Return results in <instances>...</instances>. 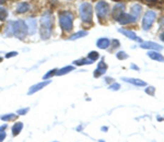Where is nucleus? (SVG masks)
<instances>
[{
    "instance_id": "obj_5",
    "label": "nucleus",
    "mask_w": 164,
    "mask_h": 142,
    "mask_svg": "<svg viewBox=\"0 0 164 142\" xmlns=\"http://www.w3.org/2000/svg\"><path fill=\"white\" fill-rule=\"evenodd\" d=\"M155 18H156V13L154 11H147L143 16V19H142V29L143 30H149L151 26H152L153 22L155 21Z\"/></svg>"
},
{
    "instance_id": "obj_30",
    "label": "nucleus",
    "mask_w": 164,
    "mask_h": 142,
    "mask_svg": "<svg viewBox=\"0 0 164 142\" xmlns=\"http://www.w3.org/2000/svg\"><path fill=\"white\" fill-rule=\"evenodd\" d=\"M16 55H18V52H8V54L5 55V58H11V57H15Z\"/></svg>"
},
{
    "instance_id": "obj_38",
    "label": "nucleus",
    "mask_w": 164,
    "mask_h": 142,
    "mask_svg": "<svg viewBox=\"0 0 164 142\" xmlns=\"http://www.w3.org/2000/svg\"><path fill=\"white\" fill-rule=\"evenodd\" d=\"M149 1H155V0H149Z\"/></svg>"
},
{
    "instance_id": "obj_26",
    "label": "nucleus",
    "mask_w": 164,
    "mask_h": 142,
    "mask_svg": "<svg viewBox=\"0 0 164 142\" xmlns=\"http://www.w3.org/2000/svg\"><path fill=\"white\" fill-rule=\"evenodd\" d=\"M56 72H57V69H53V70H50L49 72H47V73L43 76V79L47 80V79H49V78H52L53 76H55V74H56Z\"/></svg>"
},
{
    "instance_id": "obj_21",
    "label": "nucleus",
    "mask_w": 164,
    "mask_h": 142,
    "mask_svg": "<svg viewBox=\"0 0 164 142\" xmlns=\"http://www.w3.org/2000/svg\"><path fill=\"white\" fill-rule=\"evenodd\" d=\"M87 31H80V32L76 33V34H73L72 36H70V37H69V39H70V41H74V39H78V38L84 37V36H87Z\"/></svg>"
},
{
    "instance_id": "obj_9",
    "label": "nucleus",
    "mask_w": 164,
    "mask_h": 142,
    "mask_svg": "<svg viewBox=\"0 0 164 142\" xmlns=\"http://www.w3.org/2000/svg\"><path fill=\"white\" fill-rule=\"evenodd\" d=\"M27 26V33L30 35H34L36 33V20L33 19V18H30V19H26L25 21Z\"/></svg>"
},
{
    "instance_id": "obj_17",
    "label": "nucleus",
    "mask_w": 164,
    "mask_h": 142,
    "mask_svg": "<svg viewBox=\"0 0 164 142\" xmlns=\"http://www.w3.org/2000/svg\"><path fill=\"white\" fill-rule=\"evenodd\" d=\"M148 56L151 58V59L153 60H156V61H161V63H163L164 61V57L162 56L160 52H155V50H152V52H148Z\"/></svg>"
},
{
    "instance_id": "obj_19",
    "label": "nucleus",
    "mask_w": 164,
    "mask_h": 142,
    "mask_svg": "<svg viewBox=\"0 0 164 142\" xmlns=\"http://www.w3.org/2000/svg\"><path fill=\"white\" fill-rule=\"evenodd\" d=\"M73 70H74L73 66H67V67H63V68L57 70L56 76H63V74H67V73H69L70 71H73Z\"/></svg>"
},
{
    "instance_id": "obj_23",
    "label": "nucleus",
    "mask_w": 164,
    "mask_h": 142,
    "mask_svg": "<svg viewBox=\"0 0 164 142\" xmlns=\"http://www.w3.org/2000/svg\"><path fill=\"white\" fill-rule=\"evenodd\" d=\"M8 18V11L5 10V8L0 7V21H5Z\"/></svg>"
},
{
    "instance_id": "obj_18",
    "label": "nucleus",
    "mask_w": 164,
    "mask_h": 142,
    "mask_svg": "<svg viewBox=\"0 0 164 142\" xmlns=\"http://www.w3.org/2000/svg\"><path fill=\"white\" fill-rule=\"evenodd\" d=\"M96 46L101 49L107 48V47L109 46V39L108 38H105V37L100 38V39H97V42H96Z\"/></svg>"
},
{
    "instance_id": "obj_13",
    "label": "nucleus",
    "mask_w": 164,
    "mask_h": 142,
    "mask_svg": "<svg viewBox=\"0 0 164 142\" xmlns=\"http://www.w3.org/2000/svg\"><path fill=\"white\" fill-rule=\"evenodd\" d=\"M119 32L123 33L124 35L127 36V37L130 38V39H132V41H137V42H139V43H142V39L138 37L135 32H131V31H127V30H123V29H120Z\"/></svg>"
},
{
    "instance_id": "obj_29",
    "label": "nucleus",
    "mask_w": 164,
    "mask_h": 142,
    "mask_svg": "<svg viewBox=\"0 0 164 142\" xmlns=\"http://www.w3.org/2000/svg\"><path fill=\"white\" fill-rule=\"evenodd\" d=\"M154 91H155V89L153 86H150V87H148L147 90H145V93L147 94H149V95H154Z\"/></svg>"
},
{
    "instance_id": "obj_6",
    "label": "nucleus",
    "mask_w": 164,
    "mask_h": 142,
    "mask_svg": "<svg viewBox=\"0 0 164 142\" xmlns=\"http://www.w3.org/2000/svg\"><path fill=\"white\" fill-rule=\"evenodd\" d=\"M96 14L100 19H104V18H106L107 14L109 13V7L107 5V2L105 1H98L96 3Z\"/></svg>"
},
{
    "instance_id": "obj_7",
    "label": "nucleus",
    "mask_w": 164,
    "mask_h": 142,
    "mask_svg": "<svg viewBox=\"0 0 164 142\" xmlns=\"http://www.w3.org/2000/svg\"><path fill=\"white\" fill-rule=\"evenodd\" d=\"M136 20L137 19H135L130 13H125V12H124L123 14H120V15L118 16V19L116 20V21H117L118 23H120V24L126 25V24H129V23H132V22H135Z\"/></svg>"
},
{
    "instance_id": "obj_3",
    "label": "nucleus",
    "mask_w": 164,
    "mask_h": 142,
    "mask_svg": "<svg viewBox=\"0 0 164 142\" xmlns=\"http://www.w3.org/2000/svg\"><path fill=\"white\" fill-rule=\"evenodd\" d=\"M59 24L63 31H71L73 27V15L70 11H63L59 14Z\"/></svg>"
},
{
    "instance_id": "obj_8",
    "label": "nucleus",
    "mask_w": 164,
    "mask_h": 142,
    "mask_svg": "<svg viewBox=\"0 0 164 142\" xmlns=\"http://www.w3.org/2000/svg\"><path fill=\"white\" fill-rule=\"evenodd\" d=\"M140 47L145 49H153V50H155V52L163 49V47H162L161 45H158V44L154 43V42H142Z\"/></svg>"
},
{
    "instance_id": "obj_34",
    "label": "nucleus",
    "mask_w": 164,
    "mask_h": 142,
    "mask_svg": "<svg viewBox=\"0 0 164 142\" xmlns=\"http://www.w3.org/2000/svg\"><path fill=\"white\" fill-rule=\"evenodd\" d=\"M160 38H161L162 41H163V42H164V32H163V33H162L161 35H160Z\"/></svg>"
},
{
    "instance_id": "obj_35",
    "label": "nucleus",
    "mask_w": 164,
    "mask_h": 142,
    "mask_svg": "<svg viewBox=\"0 0 164 142\" xmlns=\"http://www.w3.org/2000/svg\"><path fill=\"white\" fill-rule=\"evenodd\" d=\"M105 81H106V82H112L113 79H111V78H106V79H105Z\"/></svg>"
},
{
    "instance_id": "obj_1",
    "label": "nucleus",
    "mask_w": 164,
    "mask_h": 142,
    "mask_svg": "<svg viewBox=\"0 0 164 142\" xmlns=\"http://www.w3.org/2000/svg\"><path fill=\"white\" fill-rule=\"evenodd\" d=\"M27 33V26L25 21L23 20H18V21H10L7 25V29L5 31V37H9L11 35H14L15 37L24 38Z\"/></svg>"
},
{
    "instance_id": "obj_37",
    "label": "nucleus",
    "mask_w": 164,
    "mask_h": 142,
    "mask_svg": "<svg viewBox=\"0 0 164 142\" xmlns=\"http://www.w3.org/2000/svg\"><path fill=\"white\" fill-rule=\"evenodd\" d=\"M1 61H2V58H1V57H0V63H1Z\"/></svg>"
},
{
    "instance_id": "obj_4",
    "label": "nucleus",
    "mask_w": 164,
    "mask_h": 142,
    "mask_svg": "<svg viewBox=\"0 0 164 142\" xmlns=\"http://www.w3.org/2000/svg\"><path fill=\"white\" fill-rule=\"evenodd\" d=\"M79 13L80 18L83 22H91L92 21V16H93V8L91 3L84 2L80 5L79 8Z\"/></svg>"
},
{
    "instance_id": "obj_15",
    "label": "nucleus",
    "mask_w": 164,
    "mask_h": 142,
    "mask_svg": "<svg viewBox=\"0 0 164 142\" xmlns=\"http://www.w3.org/2000/svg\"><path fill=\"white\" fill-rule=\"evenodd\" d=\"M30 10V5L27 2H20L16 5V13H25Z\"/></svg>"
},
{
    "instance_id": "obj_25",
    "label": "nucleus",
    "mask_w": 164,
    "mask_h": 142,
    "mask_svg": "<svg viewBox=\"0 0 164 142\" xmlns=\"http://www.w3.org/2000/svg\"><path fill=\"white\" fill-rule=\"evenodd\" d=\"M87 57H89V59L90 60H92V61H95L96 59H98L100 55H98L97 52H91L90 54L87 55Z\"/></svg>"
},
{
    "instance_id": "obj_31",
    "label": "nucleus",
    "mask_w": 164,
    "mask_h": 142,
    "mask_svg": "<svg viewBox=\"0 0 164 142\" xmlns=\"http://www.w3.org/2000/svg\"><path fill=\"white\" fill-rule=\"evenodd\" d=\"M29 109L30 108H23V109H19L18 110V115H25L27 112H29Z\"/></svg>"
},
{
    "instance_id": "obj_32",
    "label": "nucleus",
    "mask_w": 164,
    "mask_h": 142,
    "mask_svg": "<svg viewBox=\"0 0 164 142\" xmlns=\"http://www.w3.org/2000/svg\"><path fill=\"white\" fill-rule=\"evenodd\" d=\"M5 136H7V134H5V131H3V130H1V129H0V142H2L3 140H5Z\"/></svg>"
},
{
    "instance_id": "obj_36",
    "label": "nucleus",
    "mask_w": 164,
    "mask_h": 142,
    "mask_svg": "<svg viewBox=\"0 0 164 142\" xmlns=\"http://www.w3.org/2000/svg\"><path fill=\"white\" fill-rule=\"evenodd\" d=\"M102 130H103V131H107V128H106V127H102Z\"/></svg>"
},
{
    "instance_id": "obj_16",
    "label": "nucleus",
    "mask_w": 164,
    "mask_h": 142,
    "mask_svg": "<svg viewBox=\"0 0 164 142\" xmlns=\"http://www.w3.org/2000/svg\"><path fill=\"white\" fill-rule=\"evenodd\" d=\"M141 10H142L141 5H132V7H131L130 14L134 16L135 19H138V18H139V15H140V13H141Z\"/></svg>"
},
{
    "instance_id": "obj_39",
    "label": "nucleus",
    "mask_w": 164,
    "mask_h": 142,
    "mask_svg": "<svg viewBox=\"0 0 164 142\" xmlns=\"http://www.w3.org/2000/svg\"><path fill=\"white\" fill-rule=\"evenodd\" d=\"M100 142H104V141H102V140H101V141H100Z\"/></svg>"
},
{
    "instance_id": "obj_2",
    "label": "nucleus",
    "mask_w": 164,
    "mask_h": 142,
    "mask_svg": "<svg viewBox=\"0 0 164 142\" xmlns=\"http://www.w3.org/2000/svg\"><path fill=\"white\" fill-rule=\"evenodd\" d=\"M54 18L50 12H45L41 19V36L43 39H48L52 35Z\"/></svg>"
},
{
    "instance_id": "obj_33",
    "label": "nucleus",
    "mask_w": 164,
    "mask_h": 142,
    "mask_svg": "<svg viewBox=\"0 0 164 142\" xmlns=\"http://www.w3.org/2000/svg\"><path fill=\"white\" fill-rule=\"evenodd\" d=\"M113 44H114L113 46H114L115 48H117V47H119V41H118V39H114V41H113Z\"/></svg>"
},
{
    "instance_id": "obj_20",
    "label": "nucleus",
    "mask_w": 164,
    "mask_h": 142,
    "mask_svg": "<svg viewBox=\"0 0 164 142\" xmlns=\"http://www.w3.org/2000/svg\"><path fill=\"white\" fill-rule=\"evenodd\" d=\"M22 128H23V123H14V126L12 127V134H13V136H18V134L21 132Z\"/></svg>"
},
{
    "instance_id": "obj_10",
    "label": "nucleus",
    "mask_w": 164,
    "mask_h": 142,
    "mask_svg": "<svg viewBox=\"0 0 164 142\" xmlns=\"http://www.w3.org/2000/svg\"><path fill=\"white\" fill-rule=\"evenodd\" d=\"M106 70H107V65L104 63V60H101L97 65V68H96L95 71H94V76H95V78H98L101 74L105 73Z\"/></svg>"
},
{
    "instance_id": "obj_27",
    "label": "nucleus",
    "mask_w": 164,
    "mask_h": 142,
    "mask_svg": "<svg viewBox=\"0 0 164 142\" xmlns=\"http://www.w3.org/2000/svg\"><path fill=\"white\" fill-rule=\"evenodd\" d=\"M116 57H117L119 60H125V59H127V58H128V55L126 54L125 52H117V54H116Z\"/></svg>"
},
{
    "instance_id": "obj_14",
    "label": "nucleus",
    "mask_w": 164,
    "mask_h": 142,
    "mask_svg": "<svg viewBox=\"0 0 164 142\" xmlns=\"http://www.w3.org/2000/svg\"><path fill=\"white\" fill-rule=\"evenodd\" d=\"M123 80L125 82H128V83H131V84L137 85V86H145L147 83L145 81H142L140 79H135V78H123Z\"/></svg>"
},
{
    "instance_id": "obj_11",
    "label": "nucleus",
    "mask_w": 164,
    "mask_h": 142,
    "mask_svg": "<svg viewBox=\"0 0 164 142\" xmlns=\"http://www.w3.org/2000/svg\"><path fill=\"white\" fill-rule=\"evenodd\" d=\"M49 83H50V80H47V81H43V82H41V83H37V84L33 85V86L30 87V90H29V94H33V93L42 90V89H44L45 86H47Z\"/></svg>"
},
{
    "instance_id": "obj_24",
    "label": "nucleus",
    "mask_w": 164,
    "mask_h": 142,
    "mask_svg": "<svg viewBox=\"0 0 164 142\" xmlns=\"http://www.w3.org/2000/svg\"><path fill=\"white\" fill-rule=\"evenodd\" d=\"M19 115H13V114H9V115H5L1 117V120H5V121H8V120H13L18 117Z\"/></svg>"
},
{
    "instance_id": "obj_12",
    "label": "nucleus",
    "mask_w": 164,
    "mask_h": 142,
    "mask_svg": "<svg viewBox=\"0 0 164 142\" xmlns=\"http://www.w3.org/2000/svg\"><path fill=\"white\" fill-rule=\"evenodd\" d=\"M124 9H125V5H124V3H117V5H115L114 10H113V16H114L115 20H117L118 16L125 12Z\"/></svg>"
},
{
    "instance_id": "obj_22",
    "label": "nucleus",
    "mask_w": 164,
    "mask_h": 142,
    "mask_svg": "<svg viewBox=\"0 0 164 142\" xmlns=\"http://www.w3.org/2000/svg\"><path fill=\"white\" fill-rule=\"evenodd\" d=\"M73 63L76 66H83V65H91V63H93L92 60L90 59H80V60H76V61H73Z\"/></svg>"
},
{
    "instance_id": "obj_28",
    "label": "nucleus",
    "mask_w": 164,
    "mask_h": 142,
    "mask_svg": "<svg viewBox=\"0 0 164 142\" xmlns=\"http://www.w3.org/2000/svg\"><path fill=\"white\" fill-rule=\"evenodd\" d=\"M109 89L113 91H118L120 89V85L118 83H113L112 85H109Z\"/></svg>"
}]
</instances>
